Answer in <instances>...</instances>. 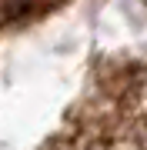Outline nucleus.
I'll return each instance as SVG.
<instances>
[{
    "label": "nucleus",
    "instance_id": "1",
    "mask_svg": "<svg viewBox=\"0 0 147 150\" xmlns=\"http://www.w3.org/2000/svg\"><path fill=\"white\" fill-rule=\"evenodd\" d=\"M147 144V77L120 74L100 83L97 100L84 103L74 123L47 150H144Z\"/></svg>",
    "mask_w": 147,
    "mask_h": 150
}]
</instances>
